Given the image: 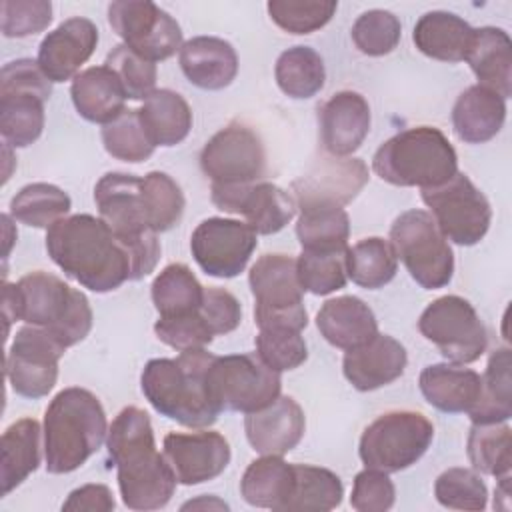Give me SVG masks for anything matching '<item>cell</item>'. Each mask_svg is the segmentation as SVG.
Masks as SVG:
<instances>
[{
	"mask_svg": "<svg viewBox=\"0 0 512 512\" xmlns=\"http://www.w3.org/2000/svg\"><path fill=\"white\" fill-rule=\"evenodd\" d=\"M106 448L126 508L158 510L170 502L178 480L166 456L156 450L148 412L138 406L122 408L108 428Z\"/></svg>",
	"mask_w": 512,
	"mask_h": 512,
	"instance_id": "cell-1",
	"label": "cell"
},
{
	"mask_svg": "<svg viewBox=\"0 0 512 512\" xmlns=\"http://www.w3.org/2000/svg\"><path fill=\"white\" fill-rule=\"evenodd\" d=\"M46 250L52 262L92 292H112L132 276L126 248L102 218L74 214L46 230Z\"/></svg>",
	"mask_w": 512,
	"mask_h": 512,
	"instance_id": "cell-2",
	"label": "cell"
},
{
	"mask_svg": "<svg viewBox=\"0 0 512 512\" xmlns=\"http://www.w3.org/2000/svg\"><path fill=\"white\" fill-rule=\"evenodd\" d=\"M2 312L6 334L10 322L22 320L48 330L66 348L82 342L92 328V308L84 292L44 270H34L16 284L4 280Z\"/></svg>",
	"mask_w": 512,
	"mask_h": 512,
	"instance_id": "cell-3",
	"label": "cell"
},
{
	"mask_svg": "<svg viewBox=\"0 0 512 512\" xmlns=\"http://www.w3.org/2000/svg\"><path fill=\"white\" fill-rule=\"evenodd\" d=\"M214 354L206 348L180 352L178 358H154L140 376L146 400L162 416L188 428H208L218 418L206 384V370Z\"/></svg>",
	"mask_w": 512,
	"mask_h": 512,
	"instance_id": "cell-4",
	"label": "cell"
},
{
	"mask_svg": "<svg viewBox=\"0 0 512 512\" xmlns=\"http://www.w3.org/2000/svg\"><path fill=\"white\" fill-rule=\"evenodd\" d=\"M44 460L50 474L78 470L108 436L106 412L86 388L60 390L44 412Z\"/></svg>",
	"mask_w": 512,
	"mask_h": 512,
	"instance_id": "cell-5",
	"label": "cell"
},
{
	"mask_svg": "<svg viewBox=\"0 0 512 512\" xmlns=\"http://www.w3.org/2000/svg\"><path fill=\"white\" fill-rule=\"evenodd\" d=\"M372 170L394 186L434 188L458 172V156L442 130L414 126L394 134L374 152Z\"/></svg>",
	"mask_w": 512,
	"mask_h": 512,
	"instance_id": "cell-6",
	"label": "cell"
},
{
	"mask_svg": "<svg viewBox=\"0 0 512 512\" xmlns=\"http://www.w3.org/2000/svg\"><path fill=\"white\" fill-rule=\"evenodd\" d=\"M142 178L126 172H108L94 186L100 218L126 248L132 262L130 280L148 276L160 260L158 232L150 226L140 190Z\"/></svg>",
	"mask_w": 512,
	"mask_h": 512,
	"instance_id": "cell-7",
	"label": "cell"
},
{
	"mask_svg": "<svg viewBox=\"0 0 512 512\" xmlns=\"http://www.w3.org/2000/svg\"><path fill=\"white\" fill-rule=\"evenodd\" d=\"M52 82L36 60L18 58L0 72V132L8 146L24 148L44 130V104Z\"/></svg>",
	"mask_w": 512,
	"mask_h": 512,
	"instance_id": "cell-8",
	"label": "cell"
},
{
	"mask_svg": "<svg viewBox=\"0 0 512 512\" xmlns=\"http://www.w3.org/2000/svg\"><path fill=\"white\" fill-rule=\"evenodd\" d=\"M248 284L254 296V322L258 330L284 328L302 332L308 312L296 272V258L288 254H262L250 268Z\"/></svg>",
	"mask_w": 512,
	"mask_h": 512,
	"instance_id": "cell-9",
	"label": "cell"
},
{
	"mask_svg": "<svg viewBox=\"0 0 512 512\" xmlns=\"http://www.w3.org/2000/svg\"><path fill=\"white\" fill-rule=\"evenodd\" d=\"M432 438L434 426L422 412L390 410L364 428L358 454L366 468L400 472L424 456Z\"/></svg>",
	"mask_w": 512,
	"mask_h": 512,
	"instance_id": "cell-10",
	"label": "cell"
},
{
	"mask_svg": "<svg viewBox=\"0 0 512 512\" xmlns=\"http://www.w3.org/2000/svg\"><path fill=\"white\" fill-rule=\"evenodd\" d=\"M206 384L218 412H256L272 404L282 390L280 372L268 368L256 352L214 356Z\"/></svg>",
	"mask_w": 512,
	"mask_h": 512,
	"instance_id": "cell-11",
	"label": "cell"
},
{
	"mask_svg": "<svg viewBox=\"0 0 512 512\" xmlns=\"http://www.w3.org/2000/svg\"><path fill=\"white\" fill-rule=\"evenodd\" d=\"M390 244L412 280L426 290L444 288L454 274V254L426 210H406L390 226Z\"/></svg>",
	"mask_w": 512,
	"mask_h": 512,
	"instance_id": "cell-12",
	"label": "cell"
},
{
	"mask_svg": "<svg viewBox=\"0 0 512 512\" xmlns=\"http://www.w3.org/2000/svg\"><path fill=\"white\" fill-rule=\"evenodd\" d=\"M420 334L452 364H472L488 348V332L474 306L456 294L430 302L418 320Z\"/></svg>",
	"mask_w": 512,
	"mask_h": 512,
	"instance_id": "cell-13",
	"label": "cell"
},
{
	"mask_svg": "<svg viewBox=\"0 0 512 512\" xmlns=\"http://www.w3.org/2000/svg\"><path fill=\"white\" fill-rule=\"evenodd\" d=\"M422 202L430 208L444 238L454 244L474 246L490 228V202L462 172L440 186L422 188Z\"/></svg>",
	"mask_w": 512,
	"mask_h": 512,
	"instance_id": "cell-14",
	"label": "cell"
},
{
	"mask_svg": "<svg viewBox=\"0 0 512 512\" xmlns=\"http://www.w3.org/2000/svg\"><path fill=\"white\" fill-rule=\"evenodd\" d=\"M108 22L130 50L150 62L166 60L182 48L180 24L150 0H116Z\"/></svg>",
	"mask_w": 512,
	"mask_h": 512,
	"instance_id": "cell-15",
	"label": "cell"
},
{
	"mask_svg": "<svg viewBox=\"0 0 512 512\" xmlns=\"http://www.w3.org/2000/svg\"><path fill=\"white\" fill-rule=\"evenodd\" d=\"M200 168L212 184H254L266 174V150L256 130L230 122L204 144Z\"/></svg>",
	"mask_w": 512,
	"mask_h": 512,
	"instance_id": "cell-16",
	"label": "cell"
},
{
	"mask_svg": "<svg viewBox=\"0 0 512 512\" xmlns=\"http://www.w3.org/2000/svg\"><path fill=\"white\" fill-rule=\"evenodd\" d=\"M66 346L48 330L22 326L6 352V378L12 390L24 398H44L58 380V362Z\"/></svg>",
	"mask_w": 512,
	"mask_h": 512,
	"instance_id": "cell-17",
	"label": "cell"
},
{
	"mask_svg": "<svg viewBox=\"0 0 512 512\" xmlns=\"http://www.w3.org/2000/svg\"><path fill=\"white\" fill-rule=\"evenodd\" d=\"M256 236L258 234L246 222L214 216L194 228L190 250L196 264L208 276L234 278L246 268L256 250Z\"/></svg>",
	"mask_w": 512,
	"mask_h": 512,
	"instance_id": "cell-18",
	"label": "cell"
},
{
	"mask_svg": "<svg viewBox=\"0 0 512 512\" xmlns=\"http://www.w3.org/2000/svg\"><path fill=\"white\" fill-rule=\"evenodd\" d=\"M212 204L230 214L244 216L256 234L280 232L296 214V200L284 188L272 182L254 184H212Z\"/></svg>",
	"mask_w": 512,
	"mask_h": 512,
	"instance_id": "cell-19",
	"label": "cell"
},
{
	"mask_svg": "<svg viewBox=\"0 0 512 512\" xmlns=\"http://www.w3.org/2000/svg\"><path fill=\"white\" fill-rule=\"evenodd\" d=\"M164 456L184 486L202 484L220 476L230 464V444L214 430L170 432L164 436Z\"/></svg>",
	"mask_w": 512,
	"mask_h": 512,
	"instance_id": "cell-20",
	"label": "cell"
},
{
	"mask_svg": "<svg viewBox=\"0 0 512 512\" xmlns=\"http://www.w3.org/2000/svg\"><path fill=\"white\" fill-rule=\"evenodd\" d=\"M98 28L84 16H72L48 32L38 46V66L50 82H64L78 74L94 54Z\"/></svg>",
	"mask_w": 512,
	"mask_h": 512,
	"instance_id": "cell-21",
	"label": "cell"
},
{
	"mask_svg": "<svg viewBox=\"0 0 512 512\" xmlns=\"http://www.w3.org/2000/svg\"><path fill=\"white\" fill-rule=\"evenodd\" d=\"M368 182V168L360 158L328 156L314 168L292 182L296 206L328 202L344 206L352 202Z\"/></svg>",
	"mask_w": 512,
	"mask_h": 512,
	"instance_id": "cell-22",
	"label": "cell"
},
{
	"mask_svg": "<svg viewBox=\"0 0 512 512\" xmlns=\"http://www.w3.org/2000/svg\"><path fill=\"white\" fill-rule=\"evenodd\" d=\"M318 124L328 156L346 158L362 146L370 132V106L358 92H336L318 108Z\"/></svg>",
	"mask_w": 512,
	"mask_h": 512,
	"instance_id": "cell-23",
	"label": "cell"
},
{
	"mask_svg": "<svg viewBox=\"0 0 512 512\" xmlns=\"http://www.w3.org/2000/svg\"><path fill=\"white\" fill-rule=\"evenodd\" d=\"M244 430L256 452L282 456L302 440L306 418L292 396H278L272 404L246 414Z\"/></svg>",
	"mask_w": 512,
	"mask_h": 512,
	"instance_id": "cell-24",
	"label": "cell"
},
{
	"mask_svg": "<svg viewBox=\"0 0 512 512\" xmlns=\"http://www.w3.org/2000/svg\"><path fill=\"white\" fill-rule=\"evenodd\" d=\"M408 364L406 348L388 334H376L366 344L346 350L342 372L360 392H370L398 380Z\"/></svg>",
	"mask_w": 512,
	"mask_h": 512,
	"instance_id": "cell-25",
	"label": "cell"
},
{
	"mask_svg": "<svg viewBox=\"0 0 512 512\" xmlns=\"http://www.w3.org/2000/svg\"><path fill=\"white\" fill-rule=\"evenodd\" d=\"M180 68L190 84L202 90H222L238 74V54L222 38L196 36L182 44Z\"/></svg>",
	"mask_w": 512,
	"mask_h": 512,
	"instance_id": "cell-26",
	"label": "cell"
},
{
	"mask_svg": "<svg viewBox=\"0 0 512 512\" xmlns=\"http://www.w3.org/2000/svg\"><path fill=\"white\" fill-rule=\"evenodd\" d=\"M316 326L324 340L340 350L358 348L378 334L372 308L358 296L326 300L316 314Z\"/></svg>",
	"mask_w": 512,
	"mask_h": 512,
	"instance_id": "cell-27",
	"label": "cell"
},
{
	"mask_svg": "<svg viewBox=\"0 0 512 512\" xmlns=\"http://www.w3.org/2000/svg\"><path fill=\"white\" fill-rule=\"evenodd\" d=\"M420 392L440 412H470L482 392V376L458 364H430L420 372Z\"/></svg>",
	"mask_w": 512,
	"mask_h": 512,
	"instance_id": "cell-28",
	"label": "cell"
},
{
	"mask_svg": "<svg viewBox=\"0 0 512 512\" xmlns=\"http://www.w3.org/2000/svg\"><path fill=\"white\" fill-rule=\"evenodd\" d=\"M70 96L76 112L94 124L116 120L126 108V92L118 76L106 66H92L74 76Z\"/></svg>",
	"mask_w": 512,
	"mask_h": 512,
	"instance_id": "cell-29",
	"label": "cell"
},
{
	"mask_svg": "<svg viewBox=\"0 0 512 512\" xmlns=\"http://www.w3.org/2000/svg\"><path fill=\"white\" fill-rule=\"evenodd\" d=\"M506 100L490 88L474 84L466 88L452 108L456 136L468 144L492 140L504 126Z\"/></svg>",
	"mask_w": 512,
	"mask_h": 512,
	"instance_id": "cell-30",
	"label": "cell"
},
{
	"mask_svg": "<svg viewBox=\"0 0 512 512\" xmlns=\"http://www.w3.org/2000/svg\"><path fill=\"white\" fill-rule=\"evenodd\" d=\"M466 62L478 78V84L494 90L504 100L512 94V42L496 26L474 28Z\"/></svg>",
	"mask_w": 512,
	"mask_h": 512,
	"instance_id": "cell-31",
	"label": "cell"
},
{
	"mask_svg": "<svg viewBox=\"0 0 512 512\" xmlns=\"http://www.w3.org/2000/svg\"><path fill=\"white\" fill-rule=\"evenodd\" d=\"M474 28L460 16L444 10H432L420 16L412 40L416 48L434 60L462 62L470 50Z\"/></svg>",
	"mask_w": 512,
	"mask_h": 512,
	"instance_id": "cell-32",
	"label": "cell"
},
{
	"mask_svg": "<svg viewBox=\"0 0 512 512\" xmlns=\"http://www.w3.org/2000/svg\"><path fill=\"white\" fill-rule=\"evenodd\" d=\"M42 434L44 432L34 418H20L4 430L0 438V480L4 496L40 466Z\"/></svg>",
	"mask_w": 512,
	"mask_h": 512,
	"instance_id": "cell-33",
	"label": "cell"
},
{
	"mask_svg": "<svg viewBox=\"0 0 512 512\" xmlns=\"http://www.w3.org/2000/svg\"><path fill=\"white\" fill-rule=\"evenodd\" d=\"M294 482V464L284 462L282 456L262 454L244 470L240 494L250 506L284 512L294 492Z\"/></svg>",
	"mask_w": 512,
	"mask_h": 512,
	"instance_id": "cell-34",
	"label": "cell"
},
{
	"mask_svg": "<svg viewBox=\"0 0 512 512\" xmlns=\"http://www.w3.org/2000/svg\"><path fill=\"white\" fill-rule=\"evenodd\" d=\"M140 122L154 146H176L192 128V110L174 90H154L138 108Z\"/></svg>",
	"mask_w": 512,
	"mask_h": 512,
	"instance_id": "cell-35",
	"label": "cell"
},
{
	"mask_svg": "<svg viewBox=\"0 0 512 512\" xmlns=\"http://www.w3.org/2000/svg\"><path fill=\"white\" fill-rule=\"evenodd\" d=\"M296 222V236L302 250L330 252L348 248L350 220L342 206L328 202L302 204Z\"/></svg>",
	"mask_w": 512,
	"mask_h": 512,
	"instance_id": "cell-36",
	"label": "cell"
},
{
	"mask_svg": "<svg viewBox=\"0 0 512 512\" xmlns=\"http://www.w3.org/2000/svg\"><path fill=\"white\" fill-rule=\"evenodd\" d=\"M510 350L498 348L490 354L482 376V392L474 408L468 412L472 424L506 422L512 416V378Z\"/></svg>",
	"mask_w": 512,
	"mask_h": 512,
	"instance_id": "cell-37",
	"label": "cell"
},
{
	"mask_svg": "<svg viewBox=\"0 0 512 512\" xmlns=\"http://www.w3.org/2000/svg\"><path fill=\"white\" fill-rule=\"evenodd\" d=\"M278 88L296 100H306L318 94L326 80L322 56L310 46H292L284 50L274 66Z\"/></svg>",
	"mask_w": 512,
	"mask_h": 512,
	"instance_id": "cell-38",
	"label": "cell"
},
{
	"mask_svg": "<svg viewBox=\"0 0 512 512\" xmlns=\"http://www.w3.org/2000/svg\"><path fill=\"white\" fill-rule=\"evenodd\" d=\"M398 270V256L392 244L384 238L372 236L348 246L346 272L348 278L368 290H378L388 284Z\"/></svg>",
	"mask_w": 512,
	"mask_h": 512,
	"instance_id": "cell-39",
	"label": "cell"
},
{
	"mask_svg": "<svg viewBox=\"0 0 512 512\" xmlns=\"http://www.w3.org/2000/svg\"><path fill=\"white\" fill-rule=\"evenodd\" d=\"M204 298V286L186 264H168L152 282V302L160 316L196 312Z\"/></svg>",
	"mask_w": 512,
	"mask_h": 512,
	"instance_id": "cell-40",
	"label": "cell"
},
{
	"mask_svg": "<svg viewBox=\"0 0 512 512\" xmlns=\"http://www.w3.org/2000/svg\"><path fill=\"white\" fill-rule=\"evenodd\" d=\"M466 452L476 472L502 478L512 468V430L506 422L472 424Z\"/></svg>",
	"mask_w": 512,
	"mask_h": 512,
	"instance_id": "cell-41",
	"label": "cell"
},
{
	"mask_svg": "<svg viewBox=\"0 0 512 512\" xmlns=\"http://www.w3.org/2000/svg\"><path fill=\"white\" fill-rule=\"evenodd\" d=\"M70 208V196L62 188L48 182L26 184L10 200V214L18 222L46 230L58 220L66 218Z\"/></svg>",
	"mask_w": 512,
	"mask_h": 512,
	"instance_id": "cell-42",
	"label": "cell"
},
{
	"mask_svg": "<svg viewBox=\"0 0 512 512\" xmlns=\"http://www.w3.org/2000/svg\"><path fill=\"white\" fill-rule=\"evenodd\" d=\"M294 492L284 508V512L294 510H314L328 512L340 506L344 496V486L338 474L328 468L310 466V464H294Z\"/></svg>",
	"mask_w": 512,
	"mask_h": 512,
	"instance_id": "cell-43",
	"label": "cell"
},
{
	"mask_svg": "<svg viewBox=\"0 0 512 512\" xmlns=\"http://www.w3.org/2000/svg\"><path fill=\"white\" fill-rule=\"evenodd\" d=\"M140 190L150 226L156 232H166L180 222L186 200L172 176L156 170L148 172L140 182Z\"/></svg>",
	"mask_w": 512,
	"mask_h": 512,
	"instance_id": "cell-44",
	"label": "cell"
},
{
	"mask_svg": "<svg viewBox=\"0 0 512 512\" xmlns=\"http://www.w3.org/2000/svg\"><path fill=\"white\" fill-rule=\"evenodd\" d=\"M346 250H330V252H314L302 250L296 258V272L304 292L326 296L334 290L346 286Z\"/></svg>",
	"mask_w": 512,
	"mask_h": 512,
	"instance_id": "cell-45",
	"label": "cell"
},
{
	"mask_svg": "<svg viewBox=\"0 0 512 512\" xmlns=\"http://www.w3.org/2000/svg\"><path fill=\"white\" fill-rule=\"evenodd\" d=\"M102 144L112 158L132 164L148 160L156 148L140 122L138 110L132 108L124 110L116 120L104 124Z\"/></svg>",
	"mask_w": 512,
	"mask_h": 512,
	"instance_id": "cell-46",
	"label": "cell"
},
{
	"mask_svg": "<svg viewBox=\"0 0 512 512\" xmlns=\"http://www.w3.org/2000/svg\"><path fill=\"white\" fill-rule=\"evenodd\" d=\"M434 496L444 508L452 510H484L488 504V488L484 480L470 468H448L434 482Z\"/></svg>",
	"mask_w": 512,
	"mask_h": 512,
	"instance_id": "cell-47",
	"label": "cell"
},
{
	"mask_svg": "<svg viewBox=\"0 0 512 512\" xmlns=\"http://www.w3.org/2000/svg\"><path fill=\"white\" fill-rule=\"evenodd\" d=\"M268 14L276 26L290 34H310L326 26L338 4L334 0H270Z\"/></svg>",
	"mask_w": 512,
	"mask_h": 512,
	"instance_id": "cell-48",
	"label": "cell"
},
{
	"mask_svg": "<svg viewBox=\"0 0 512 512\" xmlns=\"http://www.w3.org/2000/svg\"><path fill=\"white\" fill-rule=\"evenodd\" d=\"M352 42L366 56L390 54L402 36L400 20L388 10H368L352 26Z\"/></svg>",
	"mask_w": 512,
	"mask_h": 512,
	"instance_id": "cell-49",
	"label": "cell"
},
{
	"mask_svg": "<svg viewBox=\"0 0 512 512\" xmlns=\"http://www.w3.org/2000/svg\"><path fill=\"white\" fill-rule=\"evenodd\" d=\"M120 80L126 96L130 100H146L156 88L158 70L156 64L142 58L134 50H130L126 44L114 46L104 62Z\"/></svg>",
	"mask_w": 512,
	"mask_h": 512,
	"instance_id": "cell-50",
	"label": "cell"
},
{
	"mask_svg": "<svg viewBox=\"0 0 512 512\" xmlns=\"http://www.w3.org/2000/svg\"><path fill=\"white\" fill-rule=\"evenodd\" d=\"M256 354L268 368L276 372H286L306 362L308 348L298 330L268 328V330H258Z\"/></svg>",
	"mask_w": 512,
	"mask_h": 512,
	"instance_id": "cell-51",
	"label": "cell"
},
{
	"mask_svg": "<svg viewBox=\"0 0 512 512\" xmlns=\"http://www.w3.org/2000/svg\"><path fill=\"white\" fill-rule=\"evenodd\" d=\"M52 22V4L46 0H4L0 28L6 38H26L46 30Z\"/></svg>",
	"mask_w": 512,
	"mask_h": 512,
	"instance_id": "cell-52",
	"label": "cell"
},
{
	"mask_svg": "<svg viewBox=\"0 0 512 512\" xmlns=\"http://www.w3.org/2000/svg\"><path fill=\"white\" fill-rule=\"evenodd\" d=\"M154 332L160 342L178 352L206 348L214 340L212 330L198 310L180 316H160L154 324Z\"/></svg>",
	"mask_w": 512,
	"mask_h": 512,
	"instance_id": "cell-53",
	"label": "cell"
},
{
	"mask_svg": "<svg viewBox=\"0 0 512 512\" xmlns=\"http://www.w3.org/2000/svg\"><path fill=\"white\" fill-rule=\"evenodd\" d=\"M396 488L388 472L366 468L356 474L350 506L358 512H386L394 506Z\"/></svg>",
	"mask_w": 512,
	"mask_h": 512,
	"instance_id": "cell-54",
	"label": "cell"
},
{
	"mask_svg": "<svg viewBox=\"0 0 512 512\" xmlns=\"http://www.w3.org/2000/svg\"><path fill=\"white\" fill-rule=\"evenodd\" d=\"M198 312L214 336L236 330L242 320V306L238 298L232 292L216 286L204 288V298Z\"/></svg>",
	"mask_w": 512,
	"mask_h": 512,
	"instance_id": "cell-55",
	"label": "cell"
},
{
	"mask_svg": "<svg viewBox=\"0 0 512 512\" xmlns=\"http://www.w3.org/2000/svg\"><path fill=\"white\" fill-rule=\"evenodd\" d=\"M116 508L112 490L106 484H86L72 490L62 504L66 512H110Z\"/></svg>",
	"mask_w": 512,
	"mask_h": 512,
	"instance_id": "cell-56",
	"label": "cell"
},
{
	"mask_svg": "<svg viewBox=\"0 0 512 512\" xmlns=\"http://www.w3.org/2000/svg\"><path fill=\"white\" fill-rule=\"evenodd\" d=\"M190 508H218V510H228V504L226 502H222V500H218V498H214V496H210V498H206V496H200L198 500H190V502H186L184 506H182V510H190Z\"/></svg>",
	"mask_w": 512,
	"mask_h": 512,
	"instance_id": "cell-57",
	"label": "cell"
},
{
	"mask_svg": "<svg viewBox=\"0 0 512 512\" xmlns=\"http://www.w3.org/2000/svg\"><path fill=\"white\" fill-rule=\"evenodd\" d=\"M2 224H4V230H6V248H4V256H8V252H10V246H12V240H16V234L12 236V234H8L10 232V228H12V222H10V216L8 214H2Z\"/></svg>",
	"mask_w": 512,
	"mask_h": 512,
	"instance_id": "cell-58",
	"label": "cell"
}]
</instances>
